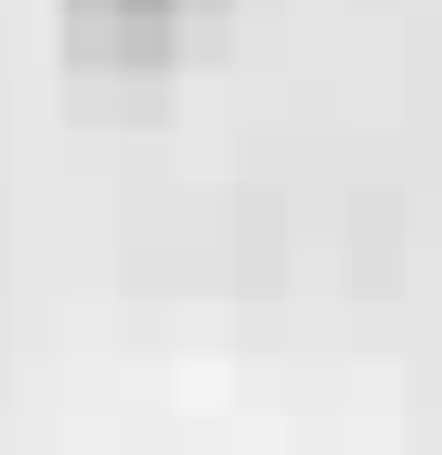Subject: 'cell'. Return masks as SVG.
<instances>
[{
  "mask_svg": "<svg viewBox=\"0 0 442 455\" xmlns=\"http://www.w3.org/2000/svg\"><path fill=\"white\" fill-rule=\"evenodd\" d=\"M208 13L221 0H66V66L78 78H170Z\"/></svg>",
  "mask_w": 442,
  "mask_h": 455,
  "instance_id": "obj_1",
  "label": "cell"
}]
</instances>
